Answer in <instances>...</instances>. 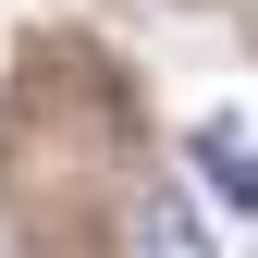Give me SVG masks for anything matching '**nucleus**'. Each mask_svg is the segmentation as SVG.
<instances>
[{
    "mask_svg": "<svg viewBox=\"0 0 258 258\" xmlns=\"http://www.w3.org/2000/svg\"><path fill=\"white\" fill-rule=\"evenodd\" d=\"M197 160H209V197H221V209H258V148L234 136V123H209Z\"/></svg>",
    "mask_w": 258,
    "mask_h": 258,
    "instance_id": "1",
    "label": "nucleus"
},
{
    "mask_svg": "<svg viewBox=\"0 0 258 258\" xmlns=\"http://www.w3.org/2000/svg\"><path fill=\"white\" fill-rule=\"evenodd\" d=\"M148 258H209V221H197V197H148Z\"/></svg>",
    "mask_w": 258,
    "mask_h": 258,
    "instance_id": "2",
    "label": "nucleus"
}]
</instances>
